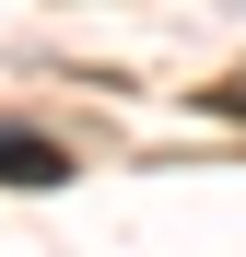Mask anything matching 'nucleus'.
<instances>
[{
	"label": "nucleus",
	"mask_w": 246,
	"mask_h": 257,
	"mask_svg": "<svg viewBox=\"0 0 246 257\" xmlns=\"http://www.w3.org/2000/svg\"><path fill=\"white\" fill-rule=\"evenodd\" d=\"M0 187H70V152L47 128H0Z\"/></svg>",
	"instance_id": "obj_1"
},
{
	"label": "nucleus",
	"mask_w": 246,
	"mask_h": 257,
	"mask_svg": "<svg viewBox=\"0 0 246 257\" xmlns=\"http://www.w3.org/2000/svg\"><path fill=\"white\" fill-rule=\"evenodd\" d=\"M211 105H223V117H246V70H223V82H211Z\"/></svg>",
	"instance_id": "obj_2"
}]
</instances>
